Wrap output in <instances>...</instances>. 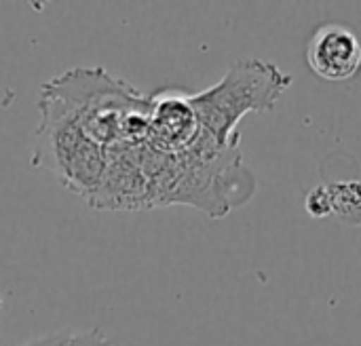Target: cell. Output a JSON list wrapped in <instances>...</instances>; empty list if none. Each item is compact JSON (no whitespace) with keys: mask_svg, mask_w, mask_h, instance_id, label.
Here are the masks:
<instances>
[{"mask_svg":"<svg viewBox=\"0 0 361 346\" xmlns=\"http://www.w3.org/2000/svg\"><path fill=\"white\" fill-rule=\"evenodd\" d=\"M307 214L313 218H328L334 214V203H332V192L330 186H317L307 194L305 201Z\"/></svg>","mask_w":361,"mask_h":346,"instance_id":"8","label":"cell"},{"mask_svg":"<svg viewBox=\"0 0 361 346\" xmlns=\"http://www.w3.org/2000/svg\"><path fill=\"white\" fill-rule=\"evenodd\" d=\"M307 63L322 80H351L361 70V40L343 23H326L307 42Z\"/></svg>","mask_w":361,"mask_h":346,"instance_id":"6","label":"cell"},{"mask_svg":"<svg viewBox=\"0 0 361 346\" xmlns=\"http://www.w3.org/2000/svg\"><path fill=\"white\" fill-rule=\"evenodd\" d=\"M334 214L349 216L361 209V182H338L330 186Z\"/></svg>","mask_w":361,"mask_h":346,"instance_id":"7","label":"cell"},{"mask_svg":"<svg viewBox=\"0 0 361 346\" xmlns=\"http://www.w3.org/2000/svg\"><path fill=\"white\" fill-rule=\"evenodd\" d=\"M55 346H118V342L102 330H91L85 334H57Z\"/></svg>","mask_w":361,"mask_h":346,"instance_id":"9","label":"cell"},{"mask_svg":"<svg viewBox=\"0 0 361 346\" xmlns=\"http://www.w3.org/2000/svg\"><path fill=\"white\" fill-rule=\"evenodd\" d=\"M32 165L53 173L68 190L85 201L97 190L106 165L108 148L82 133L70 118L40 108V123L34 135Z\"/></svg>","mask_w":361,"mask_h":346,"instance_id":"3","label":"cell"},{"mask_svg":"<svg viewBox=\"0 0 361 346\" xmlns=\"http://www.w3.org/2000/svg\"><path fill=\"white\" fill-rule=\"evenodd\" d=\"M152 97L148 144L165 154H180L201 137V123L188 93L165 89Z\"/></svg>","mask_w":361,"mask_h":346,"instance_id":"5","label":"cell"},{"mask_svg":"<svg viewBox=\"0 0 361 346\" xmlns=\"http://www.w3.org/2000/svg\"><path fill=\"white\" fill-rule=\"evenodd\" d=\"M292 76L256 57L235 61L226 74L201 93H188L199 123L222 146H241L239 123L247 114L271 112L290 89Z\"/></svg>","mask_w":361,"mask_h":346,"instance_id":"2","label":"cell"},{"mask_svg":"<svg viewBox=\"0 0 361 346\" xmlns=\"http://www.w3.org/2000/svg\"><path fill=\"white\" fill-rule=\"evenodd\" d=\"M87 203L93 209H152L150 182L140 165L135 144L108 148L106 173Z\"/></svg>","mask_w":361,"mask_h":346,"instance_id":"4","label":"cell"},{"mask_svg":"<svg viewBox=\"0 0 361 346\" xmlns=\"http://www.w3.org/2000/svg\"><path fill=\"white\" fill-rule=\"evenodd\" d=\"M38 108L70 118L87 137L112 148L123 142L127 121L152 108V97L104 68H74L42 85Z\"/></svg>","mask_w":361,"mask_h":346,"instance_id":"1","label":"cell"}]
</instances>
